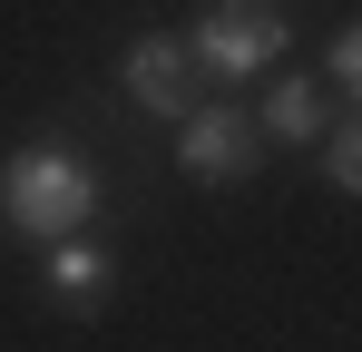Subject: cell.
<instances>
[{
    "instance_id": "6da1fadb",
    "label": "cell",
    "mask_w": 362,
    "mask_h": 352,
    "mask_svg": "<svg viewBox=\"0 0 362 352\" xmlns=\"http://www.w3.org/2000/svg\"><path fill=\"white\" fill-rule=\"evenodd\" d=\"M0 216L30 235V245H59L98 216V176L78 167L69 147H20L10 167H0Z\"/></svg>"
},
{
    "instance_id": "7a4b0ae2",
    "label": "cell",
    "mask_w": 362,
    "mask_h": 352,
    "mask_svg": "<svg viewBox=\"0 0 362 352\" xmlns=\"http://www.w3.org/2000/svg\"><path fill=\"white\" fill-rule=\"evenodd\" d=\"M186 59L216 78H255L264 59H284V10L274 0H206L186 30Z\"/></svg>"
},
{
    "instance_id": "3957f363",
    "label": "cell",
    "mask_w": 362,
    "mask_h": 352,
    "mask_svg": "<svg viewBox=\"0 0 362 352\" xmlns=\"http://www.w3.org/2000/svg\"><path fill=\"white\" fill-rule=\"evenodd\" d=\"M177 127H186V137H177V167L196 176V186H235V176L255 167V147H264L245 108H186Z\"/></svg>"
},
{
    "instance_id": "277c9868",
    "label": "cell",
    "mask_w": 362,
    "mask_h": 352,
    "mask_svg": "<svg viewBox=\"0 0 362 352\" xmlns=\"http://www.w3.org/2000/svg\"><path fill=\"white\" fill-rule=\"evenodd\" d=\"M127 98L147 117H186L196 108V59H186V40H137V49H127Z\"/></svg>"
},
{
    "instance_id": "5b68a950",
    "label": "cell",
    "mask_w": 362,
    "mask_h": 352,
    "mask_svg": "<svg viewBox=\"0 0 362 352\" xmlns=\"http://www.w3.org/2000/svg\"><path fill=\"white\" fill-rule=\"evenodd\" d=\"M40 254H49V264H40V293L69 303V313H88V303L108 293V274H118V254L88 245V235H59V245H40Z\"/></svg>"
},
{
    "instance_id": "8992f818",
    "label": "cell",
    "mask_w": 362,
    "mask_h": 352,
    "mask_svg": "<svg viewBox=\"0 0 362 352\" xmlns=\"http://www.w3.org/2000/svg\"><path fill=\"white\" fill-rule=\"evenodd\" d=\"M264 137H284V147H303V137H323V88L313 78H274L264 88V117H255Z\"/></svg>"
},
{
    "instance_id": "52a82bcc",
    "label": "cell",
    "mask_w": 362,
    "mask_h": 352,
    "mask_svg": "<svg viewBox=\"0 0 362 352\" xmlns=\"http://www.w3.org/2000/svg\"><path fill=\"white\" fill-rule=\"evenodd\" d=\"M323 176H333L343 196H362V108L343 117V127H323Z\"/></svg>"
},
{
    "instance_id": "ba28073f",
    "label": "cell",
    "mask_w": 362,
    "mask_h": 352,
    "mask_svg": "<svg viewBox=\"0 0 362 352\" xmlns=\"http://www.w3.org/2000/svg\"><path fill=\"white\" fill-rule=\"evenodd\" d=\"M333 78L362 98V20H343V30H333Z\"/></svg>"
}]
</instances>
